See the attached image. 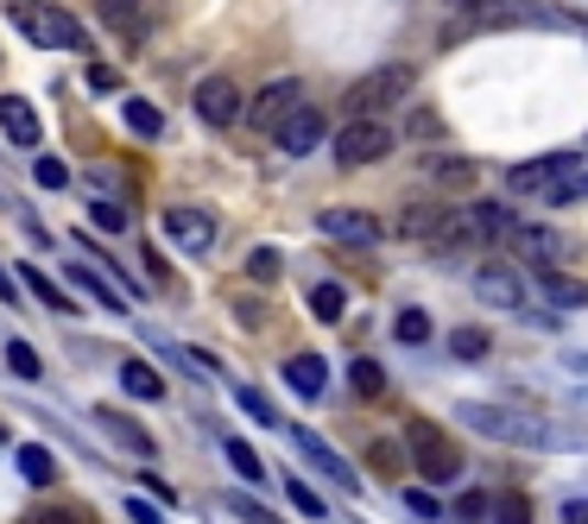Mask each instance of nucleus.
I'll use <instances>...</instances> for the list:
<instances>
[{
  "mask_svg": "<svg viewBox=\"0 0 588 524\" xmlns=\"http://www.w3.org/2000/svg\"><path fill=\"white\" fill-rule=\"evenodd\" d=\"M456 424L481 430L493 443H519V449H576V443H583V436L532 417V411H512V404H475L468 399V404H456Z\"/></svg>",
  "mask_w": 588,
  "mask_h": 524,
  "instance_id": "obj_1",
  "label": "nucleus"
},
{
  "mask_svg": "<svg viewBox=\"0 0 588 524\" xmlns=\"http://www.w3.org/2000/svg\"><path fill=\"white\" fill-rule=\"evenodd\" d=\"M330 146H335V165H342V171H360V165H380V158H392L399 133L386 126V114H348V126L335 133Z\"/></svg>",
  "mask_w": 588,
  "mask_h": 524,
  "instance_id": "obj_2",
  "label": "nucleus"
},
{
  "mask_svg": "<svg viewBox=\"0 0 588 524\" xmlns=\"http://www.w3.org/2000/svg\"><path fill=\"white\" fill-rule=\"evenodd\" d=\"M7 13L20 32H32L45 51H89V32H82L64 7H45V0H7Z\"/></svg>",
  "mask_w": 588,
  "mask_h": 524,
  "instance_id": "obj_3",
  "label": "nucleus"
},
{
  "mask_svg": "<svg viewBox=\"0 0 588 524\" xmlns=\"http://www.w3.org/2000/svg\"><path fill=\"white\" fill-rule=\"evenodd\" d=\"M406 449H411L418 475L431 480V487H456V480H462V449L436 424H424V417H418V424L406 430Z\"/></svg>",
  "mask_w": 588,
  "mask_h": 524,
  "instance_id": "obj_4",
  "label": "nucleus"
},
{
  "mask_svg": "<svg viewBox=\"0 0 588 524\" xmlns=\"http://www.w3.org/2000/svg\"><path fill=\"white\" fill-rule=\"evenodd\" d=\"M406 96H411V70L406 64H386V70L360 76L348 89V114H386L392 101H406Z\"/></svg>",
  "mask_w": 588,
  "mask_h": 524,
  "instance_id": "obj_5",
  "label": "nucleus"
},
{
  "mask_svg": "<svg viewBox=\"0 0 588 524\" xmlns=\"http://www.w3.org/2000/svg\"><path fill=\"white\" fill-rule=\"evenodd\" d=\"M291 108H304V82H298V76H279V82H266L254 101H241V121H254L259 133H273Z\"/></svg>",
  "mask_w": 588,
  "mask_h": 524,
  "instance_id": "obj_6",
  "label": "nucleus"
},
{
  "mask_svg": "<svg viewBox=\"0 0 588 524\" xmlns=\"http://www.w3.org/2000/svg\"><path fill=\"white\" fill-rule=\"evenodd\" d=\"M190 101H197V121H203L209 133H229V126L241 121V82H229V76H203Z\"/></svg>",
  "mask_w": 588,
  "mask_h": 524,
  "instance_id": "obj_7",
  "label": "nucleus"
},
{
  "mask_svg": "<svg viewBox=\"0 0 588 524\" xmlns=\"http://www.w3.org/2000/svg\"><path fill=\"white\" fill-rule=\"evenodd\" d=\"M158 227H165V234H171V247H184V253H209V247H215V215H209V209H197V202L165 209V215H158Z\"/></svg>",
  "mask_w": 588,
  "mask_h": 524,
  "instance_id": "obj_8",
  "label": "nucleus"
},
{
  "mask_svg": "<svg viewBox=\"0 0 588 524\" xmlns=\"http://www.w3.org/2000/svg\"><path fill=\"white\" fill-rule=\"evenodd\" d=\"M583 158L576 152H544V158H525V165H512L507 171V190H519V197H537V190H551L563 171H576Z\"/></svg>",
  "mask_w": 588,
  "mask_h": 524,
  "instance_id": "obj_9",
  "label": "nucleus"
},
{
  "mask_svg": "<svg viewBox=\"0 0 588 524\" xmlns=\"http://www.w3.org/2000/svg\"><path fill=\"white\" fill-rule=\"evenodd\" d=\"M317 227H323L330 241H342V247H374V241L386 234L380 215H367V209H323Z\"/></svg>",
  "mask_w": 588,
  "mask_h": 524,
  "instance_id": "obj_10",
  "label": "nucleus"
},
{
  "mask_svg": "<svg viewBox=\"0 0 588 524\" xmlns=\"http://www.w3.org/2000/svg\"><path fill=\"white\" fill-rule=\"evenodd\" d=\"M291 443H298V455H304L317 475H330L335 487H342V493H360V475H355V468H348V461H342V455L330 449V443H323V436H317V430H291Z\"/></svg>",
  "mask_w": 588,
  "mask_h": 524,
  "instance_id": "obj_11",
  "label": "nucleus"
},
{
  "mask_svg": "<svg viewBox=\"0 0 588 524\" xmlns=\"http://www.w3.org/2000/svg\"><path fill=\"white\" fill-rule=\"evenodd\" d=\"M323 133H330V121L317 114V108H291L279 126H273V140H279V152H291V158H304V152L323 146Z\"/></svg>",
  "mask_w": 588,
  "mask_h": 524,
  "instance_id": "obj_12",
  "label": "nucleus"
},
{
  "mask_svg": "<svg viewBox=\"0 0 588 524\" xmlns=\"http://www.w3.org/2000/svg\"><path fill=\"white\" fill-rule=\"evenodd\" d=\"M475 298H481L487 310H512V316H519V310H525V285H519L512 266H481V272H475Z\"/></svg>",
  "mask_w": 588,
  "mask_h": 524,
  "instance_id": "obj_13",
  "label": "nucleus"
},
{
  "mask_svg": "<svg viewBox=\"0 0 588 524\" xmlns=\"http://www.w3.org/2000/svg\"><path fill=\"white\" fill-rule=\"evenodd\" d=\"M285 386H291L298 399H323V386H330V360H323V354H291V360H285Z\"/></svg>",
  "mask_w": 588,
  "mask_h": 524,
  "instance_id": "obj_14",
  "label": "nucleus"
},
{
  "mask_svg": "<svg viewBox=\"0 0 588 524\" xmlns=\"http://www.w3.org/2000/svg\"><path fill=\"white\" fill-rule=\"evenodd\" d=\"M96 424H102L108 436H114V443H121V449H133V455H140V461H153V455H158L153 430H140V424H133V417H121V411H114V404H102V411H96Z\"/></svg>",
  "mask_w": 588,
  "mask_h": 524,
  "instance_id": "obj_15",
  "label": "nucleus"
},
{
  "mask_svg": "<svg viewBox=\"0 0 588 524\" xmlns=\"http://www.w3.org/2000/svg\"><path fill=\"white\" fill-rule=\"evenodd\" d=\"M0 133H7L13 146H38V140H45V126H38V114H32V101H20V96H0Z\"/></svg>",
  "mask_w": 588,
  "mask_h": 524,
  "instance_id": "obj_16",
  "label": "nucleus"
},
{
  "mask_svg": "<svg viewBox=\"0 0 588 524\" xmlns=\"http://www.w3.org/2000/svg\"><path fill=\"white\" fill-rule=\"evenodd\" d=\"M96 13H102L108 32H121V38H133V45L153 32V20H146V0H102Z\"/></svg>",
  "mask_w": 588,
  "mask_h": 524,
  "instance_id": "obj_17",
  "label": "nucleus"
},
{
  "mask_svg": "<svg viewBox=\"0 0 588 524\" xmlns=\"http://www.w3.org/2000/svg\"><path fill=\"white\" fill-rule=\"evenodd\" d=\"M468 227H475V241H512L519 215H512L507 202H475V209H468Z\"/></svg>",
  "mask_w": 588,
  "mask_h": 524,
  "instance_id": "obj_18",
  "label": "nucleus"
},
{
  "mask_svg": "<svg viewBox=\"0 0 588 524\" xmlns=\"http://www.w3.org/2000/svg\"><path fill=\"white\" fill-rule=\"evenodd\" d=\"M443 215H450L443 202H406V209H399V234H406V241H436Z\"/></svg>",
  "mask_w": 588,
  "mask_h": 524,
  "instance_id": "obj_19",
  "label": "nucleus"
},
{
  "mask_svg": "<svg viewBox=\"0 0 588 524\" xmlns=\"http://www.w3.org/2000/svg\"><path fill=\"white\" fill-rule=\"evenodd\" d=\"M121 392H127V399H165V379H158V367L153 360H121Z\"/></svg>",
  "mask_w": 588,
  "mask_h": 524,
  "instance_id": "obj_20",
  "label": "nucleus"
},
{
  "mask_svg": "<svg viewBox=\"0 0 588 524\" xmlns=\"http://www.w3.org/2000/svg\"><path fill=\"white\" fill-rule=\"evenodd\" d=\"M121 121H127L140 140H165V114H158L146 96H121Z\"/></svg>",
  "mask_w": 588,
  "mask_h": 524,
  "instance_id": "obj_21",
  "label": "nucleus"
},
{
  "mask_svg": "<svg viewBox=\"0 0 588 524\" xmlns=\"http://www.w3.org/2000/svg\"><path fill=\"white\" fill-rule=\"evenodd\" d=\"M537 285H544V298L557 303V310H583V303H588V285H583V278H569V272H551V266H544Z\"/></svg>",
  "mask_w": 588,
  "mask_h": 524,
  "instance_id": "obj_22",
  "label": "nucleus"
},
{
  "mask_svg": "<svg viewBox=\"0 0 588 524\" xmlns=\"http://www.w3.org/2000/svg\"><path fill=\"white\" fill-rule=\"evenodd\" d=\"M342 310H348V291L323 278V285H310V316H323V323H342Z\"/></svg>",
  "mask_w": 588,
  "mask_h": 524,
  "instance_id": "obj_23",
  "label": "nucleus"
},
{
  "mask_svg": "<svg viewBox=\"0 0 588 524\" xmlns=\"http://www.w3.org/2000/svg\"><path fill=\"white\" fill-rule=\"evenodd\" d=\"M512 241L532 253L537 266H551V259H563V241L551 234V227H512Z\"/></svg>",
  "mask_w": 588,
  "mask_h": 524,
  "instance_id": "obj_24",
  "label": "nucleus"
},
{
  "mask_svg": "<svg viewBox=\"0 0 588 524\" xmlns=\"http://www.w3.org/2000/svg\"><path fill=\"white\" fill-rule=\"evenodd\" d=\"M424 177H431V183H450V190H468V183H475V158H431Z\"/></svg>",
  "mask_w": 588,
  "mask_h": 524,
  "instance_id": "obj_25",
  "label": "nucleus"
},
{
  "mask_svg": "<svg viewBox=\"0 0 588 524\" xmlns=\"http://www.w3.org/2000/svg\"><path fill=\"white\" fill-rule=\"evenodd\" d=\"M70 285H82V291H89V298L102 303V310H114V316L127 310V303H121V291H114V285H108L102 272H89V266H70Z\"/></svg>",
  "mask_w": 588,
  "mask_h": 524,
  "instance_id": "obj_26",
  "label": "nucleus"
},
{
  "mask_svg": "<svg viewBox=\"0 0 588 524\" xmlns=\"http://www.w3.org/2000/svg\"><path fill=\"white\" fill-rule=\"evenodd\" d=\"M20 475H26L32 487H52V480H57L52 449H38V443H20Z\"/></svg>",
  "mask_w": 588,
  "mask_h": 524,
  "instance_id": "obj_27",
  "label": "nucleus"
},
{
  "mask_svg": "<svg viewBox=\"0 0 588 524\" xmlns=\"http://www.w3.org/2000/svg\"><path fill=\"white\" fill-rule=\"evenodd\" d=\"M222 455H229V468H234V475H241V480H254V487H259V480H266V461H259V455L247 449L241 436H222Z\"/></svg>",
  "mask_w": 588,
  "mask_h": 524,
  "instance_id": "obj_28",
  "label": "nucleus"
},
{
  "mask_svg": "<svg viewBox=\"0 0 588 524\" xmlns=\"http://www.w3.org/2000/svg\"><path fill=\"white\" fill-rule=\"evenodd\" d=\"M392 335H399L406 348H424V342H431V310H399Z\"/></svg>",
  "mask_w": 588,
  "mask_h": 524,
  "instance_id": "obj_29",
  "label": "nucleus"
},
{
  "mask_svg": "<svg viewBox=\"0 0 588 524\" xmlns=\"http://www.w3.org/2000/svg\"><path fill=\"white\" fill-rule=\"evenodd\" d=\"M544 197H551V209H563V202H583V197H588V165H576V171H563L557 183L544 190Z\"/></svg>",
  "mask_w": 588,
  "mask_h": 524,
  "instance_id": "obj_30",
  "label": "nucleus"
},
{
  "mask_svg": "<svg viewBox=\"0 0 588 524\" xmlns=\"http://www.w3.org/2000/svg\"><path fill=\"white\" fill-rule=\"evenodd\" d=\"M7 367H13L20 379H45V360H38V348H32V342H20V335L7 342Z\"/></svg>",
  "mask_w": 588,
  "mask_h": 524,
  "instance_id": "obj_31",
  "label": "nucleus"
},
{
  "mask_svg": "<svg viewBox=\"0 0 588 524\" xmlns=\"http://www.w3.org/2000/svg\"><path fill=\"white\" fill-rule=\"evenodd\" d=\"M20 285H32V298L45 303V310H57V316L70 310V298H64V285H52L45 272H32V266H26V272H20Z\"/></svg>",
  "mask_w": 588,
  "mask_h": 524,
  "instance_id": "obj_32",
  "label": "nucleus"
},
{
  "mask_svg": "<svg viewBox=\"0 0 588 524\" xmlns=\"http://www.w3.org/2000/svg\"><path fill=\"white\" fill-rule=\"evenodd\" d=\"M279 272H285L279 247H254V253H247V278H254V285H279Z\"/></svg>",
  "mask_w": 588,
  "mask_h": 524,
  "instance_id": "obj_33",
  "label": "nucleus"
},
{
  "mask_svg": "<svg viewBox=\"0 0 588 524\" xmlns=\"http://www.w3.org/2000/svg\"><path fill=\"white\" fill-rule=\"evenodd\" d=\"M348 379H355L360 399H380V392H386V367H380V360H355V367H348Z\"/></svg>",
  "mask_w": 588,
  "mask_h": 524,
  "instance_id": "obj_34",
  "label": "nucleus"
},
{
  "mask_svg": "<svg viewBox=\"0 0 588 524\" xmlns=\"http://www.w3.org/2000/svg\"><path fill=\"white\" fill-rule=\"evenodd\" d=\"M234 399H241V411H247V417H254V424L279 430V411H273V399H259L254 386H234Z\"/></svg>",
  "mask_w": 588,
  "mask_h": 524,
  "instance_id": "obj_35",
  "label": "nucleus"
},
{
  "mask_svg": "<svg viewBox=\"0 0 588 524\" xmlns=\"http://www.w3.org/2000/svg\"><path fill=\"white\" fill-rule=\"evenodd\" d=\"M450 354L456 360H487V335L481 328H450Z\"/></svg>",
  "mask_w": 588,
  "mask_h": 524,
  "instance_id": "obj_36",
  "label": "nucleus"
},
{
  "mask_svg": "<svg viewBox=\"0 0 588 524\" xmlns=\"http://www.w3.org/2000/svg\"><path fill=\"white\" fill-rule=\"evenodd\" d=\"M493 524H532V500L525 493H500L493 500Z\"/></svg>",
  "mask_w": 588,
  "mask_h": 524,
  "instance_id": "obj_37",
  "label": "nucleus"
},
{
  "mask_svg": "<svg viewBox=\"0 0 588 524\" xmlns=\"http://www.w3.org/2000/svg\"><path fill=\"white\" fill-rule=\"evenodd\" d=\"M285 493H291V505H298L304 519H330V512H323V493H317V487H304V480H285Z\"/></svg>",
  "mask_w": 588,
  "mask_h": 524,
  "instance_id": "obj_38",
  "label": "nucleus"
},
{
  "mask_svg": "<svg viewBox=\"0 0 588 524\" xmlns=\"http://www.w3.org/2000/svg\"><path fill=\"white\" fill-rule=\"evenodd\" d=\"M89 222L102 227V234H127V209H121V202H96V209H89Z\"/></svg>",
  "mask_w": 588,
  "mask_h": 524,
  "instance_id": "obj_39",
  "label": "nucleus"
},
{
  "mask_svg": "<svg viewBox=\"0 0 588 524\" xmlns=\"http://www.w3.org/2000/svg\"><path fill=\"white\" fill-rule=\"evenodd\" d=\"M32 183H45V190H64V183H70V165H64V158H38V165H32Z\"/></svg>",
  "mask_w": 588,
  "mask_h": 524,
  "instance_id": "obj_40",
  "label": "nucleus"
},
{
  "mask_svg": "<svg viewBox=\"0 0 588 524\" xmlns=\"http://www.w3.org/2000/svg\"><path fill=\"white\" fill-rule=\"evenodd\" d=\"M20 524H82V519L70 512V505H32V512H26Z\"/></svg>",
  "mask_w": 588,
  "mask_h": 524,
  "instance_id": "obj_41",
  "label": "nucleus"
},
{
  "mask_svg": "<svg viewBox=\"0 0 588 524\" xmlns=\"http://www.w3.org/2000/svg\"><path fill=\"white\" fill-rule=\"evenodd\" d=\"M450 7H456L462 20H487V13H507L512 0H450Z\"/></svg>",
  "mask_w": 588,
  "mask_h": 524,
  "instance_id": "obj_42",
  "label": "nucleus"
},
{
  "mask_svg": "<svg viewBox=\"0 0 588 524\" xmlns=\"http://www.w3.org/2000/svg\"><path fill=\"white\" fill-rule=\"evenodd\" d=\"M411 140H443V121H436L431 108H418V114H411V126H406Z\"/></svg>",
  "mask_w": 588,
  "mask_h": 524,
  "instance_id": "obj_43",
  "label": "nucleus"
},
{
  "mask_svg": "<svg viewBox=\"0 0 588 524\" xmlns=\"http://www.w3.org/2000/svg\"><path fill=\"white\" fill-rule=\"evenodd\" d=\"M89 89H96V96H114V89H121V76L108 70V64H89Z\"/></svg>",
  "mask_w": 588,
  "mask_h": 524,
  "instance_id": "obj_44",
  "label": "nucleus"
},
{
  "mask_svg": "<svg viewBox=\"0 0 588 524\" xmlns=\"http://www.w3.org/2000/svg\"><path fill=\"white\" fill-rule=\"evenodd\" d=\"M234 512H241L247 524H279L273 512H266V505H254V500H247V493H234Z\"/></svg>",
  "mask_w": 588,
  "mask_h": 524,
  "instance_id": "obj_45",
  "label": "nucleus"
},
{
  "mask_svg": "<svg viewBox=\"0 0 588 524\" xmlns=\"http://www.w3.org/2000/svg\"><path fill=\"white\" fill-rule=\"evenodd\" d=\"M140 487L153 493V505H178V487H165L158 475H140Z\"/></svg>",
  "mask_w": 588,
  "mask_h": 524,
  "instance_id": "obj_46",
  "label": "nucleus"
},
{
  "mask_svg": "<svg viewBox=\"0 0 588 524\" xmlns=\"http://www.w3.org/2000/svg\"><path fill=\"white\" fill-rule=\"evenodd\" d=\"M127 519L133 524H158V505L153 500H127Z\"/></svg>",
  "mask_w": 588,
  "mask_h": 524,
  "instance_id": "obj_47",
  "label": "nucleus"
},
{
  "mask_svg": "<svg viewBox=\"0 0 588 524\" xmlns=\"http://www.w3.org/2000/svg\"><path fill=\"white\" fill-rule=\"evenodd\" d=\"M456 512H462V519H487V500H481V493H462Z\"/></svg>",
  "mask_w": 588,
  "mask_h": 524,
  "instance_id": "obj_48",
  "label": "nucleus"
},
{
  "mask_svg": "<svg viewBox=\"0 0 588 524\" xmlns=\"http://www.w3.org/2000/svg\"><path fill=\"white\" fill-rule=\"evenodd\" d=\"M406 505L418 512V519H436V500H431V493H406Z\"/></svg>",
  "mask_w": 588,
  "mask_h": 524,
  "instance_id": "obj_49",
  "label": "nucleus"
},
{
  "mask_svg": "<svg viewBox=\"0 0 588 524\" xmlns=\"http://www.w3.org/2000/svg\"><path fill=\"white\" fill-rule=\"evenodd\" d=\"M563 524H588V500H569V505H563Z\"/></svg>",
  "mask_w": 588,
  "mask_h": 524,
  "instance_id": "obj_50",
  "label": "nucleus"
},
{
  "mask_svg": "<svg viewBox=\"0 0 588 524\" xmlns=\"http://www.w3.org/2000/svg\"><path fill=\"white\" fill-rule=\"evenodd\" d=\"M13 298H20V285H13V278L0 272V303H13Z\"/></svg>",
  "mask_w": 588,
  "mask_h": 524,
  "instance_id": "obj_51",
  "label": "nucleus"
},
{
  "mask_svg": "<svg viewBox=\"0 0 588 524\" xmlns=\"http://www.w3.org/2000/svg\"><path fill=\"white\" fill-rule=\"evenodd\" d=\"M0 443H7V430H0Z\"/></svg>",
  "mask_w": 588,
  "mask_h": 524,
  "instance_id": "obj_52",
  "label": "nucleus"
}]
</instances>
